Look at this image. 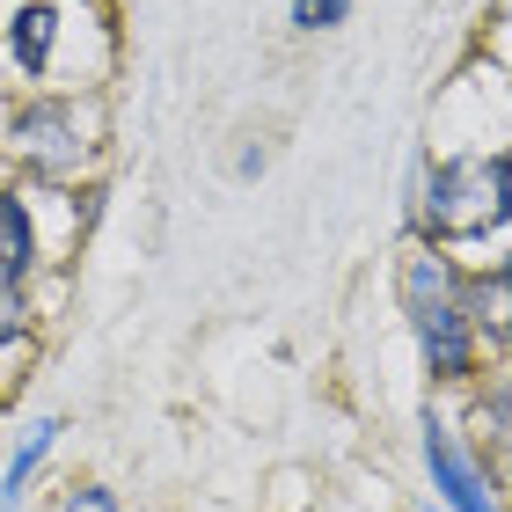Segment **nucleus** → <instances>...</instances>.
Segmentation results:
<instances>
[{"label":"nucleus","mask_w":512,"mask_h":512,"mask_svg":"<svg viewBox=\"0 0 512 512\" xmlns=\"http://www.w3.org/2000/svg\"><path fill=\"white\" fill-rule=\"evenodd\" d=\"M395 293H403L410 337H417V352H425L432 381H469L483 344H476V330H469V308H461V271L425 242V249L403 256V271H395Z\"/></svg>","instance_id":"nucleus-1"},{"label":"nucleus","mask_w":512,"mask_h":512,"mask_svg":"<svg viewBox=\"0 0 512 512\" xmlns=\"http://www.w3.org/2000/svg\"><path fill=\"white\" fill-rule=\"evenodd\" d=\"M512 220V154H454L439 161L425 198H417V227L432 242H483Z\"/></svg>","instance_id":"nucleus-2"},{"label":"nucleus","mask_w":512,"mask_h":512,"mask_svg":"<svg viewBox=\"0 0 512 512\" xmlns=\"http://www.w3.org/2000/svg\"><path fill=\"white\" fill-rule=\"evenodd\" d=\"M425 469H432V491H439L447 512H498L491 476L476 469V454L461 447L454 425H447V417H432V410H425Z\"/></svg>","instance_id":"nucleus-3"},{"label":"nucleus","mask_w":512,"mask_h":512,"mask_svg":"<svg viewBox=\"0 0 512 512\" xmlns=\"http://www.w3.org/2000/svg\"><path fill=\"white\" fill-rule=\"evenodd\" d=\"M461 308H469L476 344L512 352V256H505V264H491V271H469V278H461Z\"/></svg>","instance_id":"nucleus-4"},{"label":"nucleus","mask_w":512,"mask_h":512,"mask_svg":"<svg viewBox=\"0 0 512 512\" xmlns=\"http://www.w3.org/2000/svg\"><path fill=\"white\" fill-rule=\"evenodd\" d=\"M66 132H74V110H59V103L22 110V125H15L22 154H37V169H66V161H74V147H81V139H66Z\"/></svg>","instance_id":"nucleus-5"},{"label":"nucleus","mask_w":512,"mask_h":512,"mask_svg":"<svg viewBox=\"0 0 512 512\" xmlns=\"http://www.w3.org/2000/svg\"><path fill=\"white\" fill-rule=\"evenodd\" d=\"M37 264V227H30V205L15 191H0V286H22Z\"/></svg>","instance_id":"nucleus-6"},{"label":"nucleus","mask_w":512,"mask_h":512,"mask_svg":"<svg viewBox=\"0 0 512 512\" xmlns=\"http://www.w3.org/2000/svg\"><path fill=\"white\" fill-rule=\"evenodd\" d=\"M52 37H59V8L52 0H30V8L15 15V30H8L22 74H44V66H52Z\"/></svg>","instance_id":"nucleus-7"},{"label":"nucleus","mask_w":512,"mask_h":512,"mask_svg":"<svg viewBox=\"0 0 512 512\" xmlns=\"http://www.w3.org/2000/svg\"><path fill=\"white\" fill-rule=\"evenodd\" d=\"M52 439H59V417H37V425L22 432V447L8 454V476H0V512H15V505H22V483H30V476L44 469Z\"/></svg>","instance_id":"nucleus-8"},{"label":"nucleus","mask_w":512,"mask_h":512,"mask_svg":"<svg viewBox=\"0 0 512 512\" xmlns=\"http://www.w3.org/2000/svg\"><path fill=\"white\" fill-rule=\"evenodd\" d=\"M352 15V0H293V30H337Z\"/></svg>","instance_id":"nucleus-9"},{"label":"nucleus","mask_w":512,"mask_h":512,"mask_svg":"<svg viewBox=\"0 0 512 512\" xmlns=\"http://www.w3.org/2000/svg\"><path fill=\"white\" fill-rule=\"evenodd\" d=\"M22 330H30V315H22V286H0V352L22 344Z\"/></svg>","instance_id":"nucleus-10"},{"label":"nucleus","mask_w":512,"mask_h":512,"mask_svg":"<svg viewBox=\"0 0 512 512\" xmlns=\"http://www.w3.org/2000/svg\"><path fill=\"white\" fill-rule=\"evenodd\" d=\"M483 425H491L498 447H512V381H498V388H491V403H483Z\"/></svg>","instance_id":"nucleus-11"},{"label":"nucleus","mask_w":512,"mask_h":512,"mask_svg":"<svg viewBox=\"0 0 512 512\" xmlns=\"http://www.w3.org/2000/svg\"><path fill=\"white\" fill-rule=\"evenodd\" d=\"M59 512H118V498H110L103 483H74V498H66Z\"/></svg>","instance_id":"nucleus-12"},{"label":"nucleus","mask_w":512,"mask_h":512,"mask_svg":"<svg viewBox=\"0 0 512 512\" xmlns=\"http://www.w3.org/2000/svg\"><path fill=\"white\" fill-rule=\"evenodd\" d=\"M498 22H505V30H512V0H498Z\"/></svg>","instance_id":"nucleus-13"}]
</instances>
